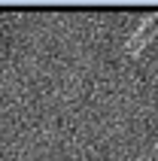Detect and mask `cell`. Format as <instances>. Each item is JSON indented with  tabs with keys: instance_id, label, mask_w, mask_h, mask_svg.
<instances>
[{
	"instance_id": "cell-1",
	"label": "cell",
	"mask_w": 158,
	"mask_h": 161,
	"mask_svg": "<svg viewBox=\"0 0 158 161\" xmlns=\"http://www.w3.org/2000/svg\"><path fill=\"white\" fill-rule=\"evenodd\" d=\"M155 36H158V15H143L137 31H134V34L128 36V43H125V55L137 58V55L146 49V43L155 40Z\"/></svg>"
},
{
	"instance_id": "cell-2",
	"label": "cell",
	"mask_w": 158,
	"mask_h": 161,
	"mask_svg": "<svg viewBox=\"0 0 158 161\" xmlns=\"http://www.w3.org/2000/svg\"><path fill=\"white\" fill-rule=\"evenodd\" d=\"M152 152H155V155H158V146H155V149H152Z\"/></svg>"
}]
</instances>
